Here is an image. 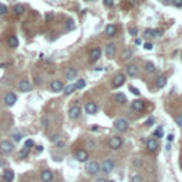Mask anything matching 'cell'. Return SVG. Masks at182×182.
<instances>
[{"label": "cell", "instance_id": "cell-37", "mask_svg": "<svg viewBox=\"0 0 182 182\" xmlns=\"http://www.w3.org/2000/svg\"><path fill=\"white\" fill-rule=\"evenodd\" d=\"M33 144H34V142H33V140H27V141H26V145H24V147H26L27 149H30L31 147H33Z\"/></svg>", "mask_w": 182, "mask_h": 182}, {"label": "cell", "instance_id": "cell-2", "mask_svg": "<svg viewBox=\"0 0 182 182\" xmlns=\"http://www.w3.org/2000/svg\"><path fill=\"white\" fill-rule=\"evenodd\" d=\"M100 169L103 172H105V174H110V172L114 169V161L112 160H105L104 162L100 165Z\"/></svg>", "mask_w": 182, "mask_h": 182}, {"label": "cell", "instance_id": "cell-26", "mask_svg": "<svg viewBox=\"0 0 182 182\" xmlns=\"http://www.w3.org/2000/svg\"><path fill=\"white\" fill-rule=\"evenodd\" d=\"M156 68L155 66H154V63H151V61H148V63H145V71L147 73H154Z\"/></svg>", "mask_w": 182, "mask_h": 182}, {"label": "cell", "instance_id": "cell-30", "mask_svg": "<svg viewBox=\"0 0 182 182\" xmlns=\"http://www.w3.org/2000/svg\"><path fill=\"white\" fill-rule=\"evenodd\" d=\"M22 138H23V135L20 134V132H14V134H13V140H14L16 142L22 141Z\"/></svg>", "mask_w": 182, "mask_h": 182}, {"label": "cell", "instance_id": "cell-39", "mask_svg": "<svg viewBox=\"0 0 182 182\" xmlns=\"http://www.w3.org/2000/svg\"><path fill=\"white\" fill-rule=\"evenodd\" d=\"M137 33H138V29H137V27H130V34H131V36H135Z\"/></svg>", "mask_w": 182, "mask_h": 182}, {"label": "cell", "instance_id": "cell-44", "mask_svg": "<svg viewBox=\"0 0 182 182\" xmlns=\"http://www.w3.org/2000/svg\"><path fill=\"white\" fill-rule=\"evenodd\" d=\"M167 138H168V141H172V140H174V135H172V134H169Z\"/></svg>", "mask_w": 182, "mask_h": 182}, {"label": "cell", "instance_id": "cell-47", "mask_svg": "<svg viewBox=\"0 0 182 182\" xmlns=\"http://www.w3.org/2000/svg\"><path fill=\"white\" fill-rule=\"evenodd\" d=\"M181 169H182V160H181Z\"/></svg>", "mask_w": 182, "mask_h": 182}, {"label": "cell", "instance_id": "cell-20", "mask_svg": "<svg viewBox=\"0 0 182 182\" xmlns=\"http://www.w3.org/2000/svg\"><path fill=\"white\" fill-rule=\"evenodd\" d=\"M3 178L6 179L7 182H11V181H13V178H14V174H13V171H11V169H6V171H4V174H3Z\"/></svg>", "mask_w": 182, "mask_h": 182}, {"label": "cell", "instance_id": "cell-8", "mask_svg": "<svg viewBox=\"0 0 182 182\" xmlns=\"http://www.w3.org/2000/svg\"><path fill=\"white\" fill-rule=\"evenodd\" d=\"M100 57H101V48L100 47H95V48H93V50L90 51V61H91V63L97 61Z\"/></svg>", "mask_w": 182, "mask_h": 182}, {"label": "cell", "instance_id": "cell-22", "mask_svg": "<svg viewBox=\"0 0 182 182\" xmlns=\"http://www.w3.org/2000/svg\"><path fill=\"white\" fill-rule=\"evenodd\" d=\"M165 84H167V78L165 77H158L155 81V86L158 87V88H162V87H165Z\"/></svg>", "mask_w": 182, "mask_h": 182}, {"label": "cell", "instance_id": "cell-33", "mask_svg": "<svg viewBox=\"0 0 182 182\" xmlns=\"http://www.w3.org/2000/svg\"><path fill=\"white\" fill-rule=\"evenodd\" d=\"M7 13V7L4 6V4H0V16H3Z\"/></svg>", "mask_w": 182, "mask_h": 182}, {"label": "cell", "instance_id": "cell-9", "mask_svg": "<svg viewBox=\"0 0 182 182\" xmlns=\"http://www.w3.org/2000/svg\"><path fill=\"white\" fill-rule=\"evenodd\" d=\"M40 178H41V181L43 182H51L53 178H54V175H53V172L50 171V169H46V171L41 172Z\"/></svg>", "mask_w": 182, "mask_h": 182}, {"label": "cell", "instance_id": "cell-7", "mask_svg": "<svg viewBox=\"0 0 182 182\" xmlns=\"http://www.w3.org/2000/svg\"><path fill=\"white\" fill-rule=\"evenodd\" d=\"M75 158H77L80 162H86L88 160V152H87L86 149H77L75 151Z\"/></svg>", "mask_w": 182, "mask_h": 182}, {"label": "cell", "instance_id": "cell-48", "mask_svg": "<svg viewBox=\"0 0 182 182\" xmlns=\"http://www.w3.org/2000/svg\"><path fill=\"white\" fill-rule=\"evenodd\" d=\"M90 2H94V0H90Z\"/></svg>", "mask_w": 182, "mask_h": 182}, {"label": "cell", "instance_id": "cell-18", "mask_svg": "<svg viewBox=\"0 0 182 182\" xmlns=\"http://www.w3.org/2000/svg\"><path fill=\"white\" fill-rule=\"evenodd\" d=\"M115 33H117V26H115V24H108V26L105 27V34H107V36L112 37V36H115Z\"/></svg>", "mask_w": 182, "mask_h": 182}, {"label": "cell", "instance_id": "cell-49", "mask_svg": "<svg viewBox=\"0 0 182 182\" xmlns=\"http://www.w3.org/2000/svg\"><path fill=\"white\" fill-rule=\"evenodd\" d=\"M23 182H27V181H23Z\"/></svg>", "mask_w": 182, "mask_h": 182}, {"label": "cell", "instance_id": "cell-27", "mask_svg": "<svg viewBox=\"0 0 182 182\" xmlns=\"http://www.w3.org/2000/svg\"><path fill=\"white\" fill-rule=\"evenodd\" d=\"M84 87H86V81H84V80H78V81L74 84V88L75 90H77V88H84Z\"/></svg>", "mask_w": 182, "mask_h": 182}, {"label": "cell", "instance_id": "cell-31", "mask_svg": "<svg viewBox=\"0 0 182 182\" xmlns=\"http://www.w3.org/2000/svg\"><path fill=\"white\" fill-rule=\"evenodd\" d=\"M149 36H152V37H160V36H161V30H151Z\"/></svg>", "mask_w": 182, "mask_h": 182}, {"label": "cell", "instance_id": "cell-40", "mask_svg": "<svg viewBox=\"0 0 182 182\" xmlns=\"http://www.w3.org/2000/svg\"><path fill=\"white\" fill-rule=\"evenodd\" d=\"M172 3H174L175 7H182V0H174Z\"/></svg>", "mask_w": 182, "mask_h": 182}, {"label": "cell", "instance_id": "cell-10", "mask_svg": "<svg viewBox=\"0 0 182 182\" xmlns=\"http://www.w3.org/2000/svg\"><path fill=\"white\" fill-rule=\"evenodd\" d=\"M125 83V75L124 74H117L114 77V80H112V86L114 87H121Z\"/></svg>", "mask_w": 182, "mask_h": 182}, {"label": "cell", "instance_id": "cell-19", "mask_svg": "<svg viewBox=\"0 0 182 182\" xmlns=\"http://www.w3.org/2000/svg\"><path fill=\"white\" fill-rule=\"evenodd\" d=\"M51 90L53 91H61V90H63V83L60 81V80L51 81Z\"/></svg>", "mask_w": 182, "mask_h": 182}, {"label": "cell", "instance_id": "cell-36", "mask_svg": "<svg viewBox=\"0 0 182 182\" xmlns=\"http://www.w3.org/2000/svg\"><path fill=\"white\" fill-rule=\"evenodd\" d=\"M175 121H176V124H178L179 127H181L182 128V114H179L178 117H176V118H175Z\"/></svg>", "mask_w": 182, "mask_h": 182}, {"label": "cell", "instance_id": "cell-16", "mask_svg": "<svg viewBox=\"0 0 182 182\" xmlns=\"http://www.w3.org/2000/svg\"><path fill=\"white\" fill-rule=\"evenodd\" d=\"M127 74L130 75V77H135L138 74V67L135 64H130L128 67H127Z\"/></svg>", "mask_w": 182, "mask_h": 182}, {"label": "cell", "instance_id": "cell-29", "mask_svg": "<svg viewBox=\"0 0 182 182\" xmlns=\"http://www.w3.org/2000/svg\"><path fill=\"white\" fill-rule=\"evenodd\" d=\"M66 29L67 30H74L75 29V23L73 22V20H68V22L66 23Z\"/></svg>", "mask_w": 182, "mask_h": 182}, {"label": "cell", "instance_id": "cell-35", "mask_svg": "<svg viewBox=\"0 0 182 182\" xmlns=\"http://www.w3.org/2000/svg\"><path fill=\"white\" fill-rule=\"evenodd\" d=\"M155 137H156V138H161V137H162V128H161V127H158V128H156Z\"/></svg>", "mask_w": 182, "mask_h": 182}, {"label": "cell", "instance_id": "cell-34", "mask_svg": "<svg viewBox=\"0 0 182 182\" xmlns=\"http://www.w3.org/2000/svg\"><path fill=\"white\" fill-rule=\"evenodd\" d=\"M27 151H29V149H27L26 147H24V148H23L22 151H20V152H19V156H20V158H24V156L27 155Z\"/></svg>", "mask_w": 182, "mask_h": 182}, {"label": "cell", "instance_id": "cell-42", "mask_svg": "<svg viewBox=\"0 0 182 182\" xmlns=\"http://www.w3.org/2000/svg\"><path fill=\"white\" fill-rule=\"evenodd\" d=\"M144 48H145V50H152V44H151V43H145Z\"/></svg>", "mask_w": 182, "mask_h": 182}, {"label": "cell", "instance_id": "cell-5", "mask_svg": "<svg viewBox=\"0 0 182 182\" xmlns=\"http://www.w3.org/2000/svg\"><path fill=\"white\" fill-rule=\"evenodd\" d=\"M0 151L3 154H10L13 151V144L10 141H7V140H4V141L0 142Z\"/></svg>", "mask_w": 182, "mask_h": 182}, {"label": "cell", "instance_id": "cell-3", "mask_svg": "<svg viewBox=\"0 0 182 182\" xmlns=\"http://www.w3.org/2000/svg\"><path fill=\"white\" fill-rule=\"evenodd\" d=\"M114 127H115V130H118V131H127L128 130V121L125 118H118L114 123Z\"/></svg>", "mask_w": 182, "mask_h": 182}, {"label": "cell", "instance_id": "cell-14", "mask_svg": "<svg viewBox=\"0 0 182 182\" xmlns=\"http://www.w3.org/2000/svg\"><path fill=\"white\" fill-rule=\"evenodd\" d=\"M16 95L13 93H7L6 95H4V103L9 105V107H11V105H14V103H16Z\"/></svg>", "mask_w": 182, "mask_h": 182}, {"label": "cell", "instance_id": "cell-11", "mask_svg": "<svg viewBox=\"0 0 182 182\" xmlns=\"http://www.w3.org/2000/svg\"><path fill=\"white\" fill-rule=\"evenodd\" d=\"M158 140H155V138H151V140H148L147 141V148H148V151H151V152H154V151H156L158 149Z\"/></svg>", "mask_w": 182, "mask_h": 182}, {"label": "cell", "instance_id": "cell-1", "mask_svg": "<svg viewBox=\"0 0 182 182\" xmlns=\"http://www.w3.org/2000/svg\"><path fill=\"white\" fill-rule=\"evenodd\" d=\"M100 164L97 162V161H91V162L87 164V172L90 175H95L97 172H100Z\"/></svg>", "mask_w": 182, "mask_h": 182}, {"label": "cell", "instance_id": "cell-43", "mask_svg": "<svg viewBox=\"0 0 182 182\" xmlns=\"http://www.w3.org/2000/svg\"><path fill=\"white\" fill-rule=\"evenodd\" d=\"M152 123H154V118H149L148 121H147V125H151Z\"/></svg>", "mask_w": 182, "mask_h": 182}, {"label": "cell", "instance_id": "cell-17", "mask_svg": "<svg viewBox=\"0 0 182 182\" xmlns=\"http://www.w3.org/2000/svg\"><path fill=\"white\" fill-rule=\"evenodd\" d=\"M115 44L114 43H110V44H107V47H105V53H107V57H114L115 54Z\"/></svg>", "mask_w": 182, "mask_h": 182}, {"label": "cell", "instance_id": "cell-23", "mask_svg": "<svg viewBox=\"0 0 182 182\" xmlns=\"http://www.w3.org/2000/svg\"><path fill=\"white\" fill-rule=\"evenodd\" d=\"M114 100L117 101V103H121V104H124V103L127 101V98H125V95H124L123 93H118V94H115Z\"/></svg>", "mask_w": 182, "mask_h": 182}, {"label": "cell", "instance_id": "cell-41", "mask_svg": "<svg viewBox=\"0 0 182 182\" xmlns=\"http://www.w3.org/2000/svg\"><path fill=\"white\" fill-rule=\"evenodd\" d=\"M130 90L132 91L134 95H140V90H138V88H135V87H130Z\"/></svg>", "mask_w": 182, "mask_h": 182}, {"label": "cell", "instance_id": "cell-13", "mask_svg": "<svg viewBox=\"0 0 182 182\" xmlns=\"http://www.w3.org/2000/svg\"><path fill=\"white\" fill-rule=\"evenodd\" d=\"M144 107H145V103L141 100H135V101H132V104H131V108H132L134 111H142Z\"/></svg>", "mask_w": 182, "mask_h": 182}, {"label": "cell", "instance_id": "cell-25", "mask_svg": "<svg viewBox=\"0 0 182 182\" xmlns=\"http://www.w3.org/2000/svg\"><path fill=\"white\" fill-rule=\"evenodd\" d=\"M66 75H67L68 80H74V77H77V70H74V68H68Z\"/></svg>", "mask_w": 182, "mask_h": 182}, {"label": "cell", "instance_id": "cell-28", "mask_svg": "<svg viewBox=\"0 0 182 182\" xmlns=\"http://www.w3.org/2000/svg\"><path fill=\"white\" fill-rule=\"evenodd\" d=\"M74 86H67V87H64V94H66V95H70L71 93H73V91H74Z\"/></svg>", "mask_w": 182, "mask_h": 182}, {"label": "cell", "instance_id": "cell-45", "mask_svg": "<svg viewBox=\"0 0 182 182\" xmlns=\"http://www.w3.org/2000/svg\"><path fill=\"white\" fill-rule=\"evenodd\" d=\"M95 182H107V181H105V179L104 178H98V179H97V181Z\"/></svg>", "mask_w": 182, "mask_h": 182}, {"label": "cell", "instance_id": "cell-15", "mask_svg": "<svg viewBox=\"0 0 182 182\" xmlns=\"http://www.w3.org/2000/svg\"><path fill=\"white\" fill-rule=\"evenodd\" d=\"M97 110H98V108H97V104L93 103V101H90V103L86 104V112L87 114H95Z\"/></svg>", "mask_w": 182, "mask_h": 182}, {"label": "cell", "instance_id": "cell-32", "mask_svg": "<svg viewBox=\"0 0 182 182\" xmlns=\"http://www.w3.org/2000/svg\"><path fill=\"white\" fill-rule=\"evenodd\" d=\"M131 182H142V176L141 175H134V176L131 178Z\"/></svg>", "mask_w": 182, "mask_h": 182}, {"label": "cell", "instance_id": "cell-6", "mask_svg": "<svg viewBox=\"0 0 182 182\" xmlns=\"http://www.w3.org/2000/svg\"><path fill=\"white\" fill-rule=\"evenodd\" d=\"M80 114H81V108H80V105H78V104L71 105L70 110H68V115H70V118H73V119L78 118Z\"/></svg>", "mask_w": 182, "mask_h": 182}, {"label": "cell", "instance_id": "cell-38", "mask_svg": "<svg viewBox=\"0 0 182 182\" xmlns=\"http://www.w3.org/2000/svg\"><path fill=\"white\" fill-rule=\"evenodd\" d=\"M115 0H104V4L105 6H108V7H111V6H114Z\"/></svg>", "mask_w": 182, "mask_h": 182}, {"label": "cell", "instance_id": "cell-46", "mask_svg": "<svg viewBox=\"0 0 182 182\" xmlns=\"http://www.w3.org/2000/svg\"><path fill=\"white\" fill-rule=\"evenodd\" d=\"M36 149H37L38 152H41V151H43V147H41V145H40V147H37V148H36Z\"/></svg>", "mask_w": 182, "mask_h": 182}, {"label": "cell", "instance_id": "cell-12", "mask_svg": "<svg viewBox=\"0 0 182 182\" xmlns=\"http://www.w3.org/2000/svg\"><path fill=\"white\" fill-rule=\"evenodd\" d=\"M19 90L22 93H27V91L31 90V84H30L27 80H22V81L19 83Z\"/></svg>", "mask_w": 182, "mask_h": 182}, {"label": "cell", "instance_id": "cell-21", "mask_svg": "<svg viewBox=\"0 0 182 182\" xmlns=\"http://www.w3.org/2000/svg\"><path fill=\"white\" fill-rule=\"evenodd\" d=\"M7 43H9V46H10L11 48H16L17 46H19V40H17V37H14V36H11V37H9Z\"/></svg>", "mask_w": 182, "mask_h": 182}, {"label": "cell", "instance_id": "cell-24", "mask_svg": "<svg viewBox=\"0 0 182 182\" xmlns=\"http://www.w3.org/2000/svg\"><path fill=\"white\" fill-rule=\"evenodd\" d=\"M24 10H26V9H24L23 4H16V6H14V13L17 16H22L23 13H24Z\"/></svg>", "mask_w": 182, "mask_h": 182}, {"label": "cell", "instance_id": "cell-4", "mask_svg": "<svg viewBox=\"0 0 182 182\" xmlns=\"http://www.w3.org/2000/svg\"><path fill=\"white\" fill-rule=\"evenodd\" d=\"M108 145H110V148H112V149H118V148H121V145H123V140L119 137H111L108 140Z\"/></svg>", "mask_w": 182, "mask_h": 182}]
</instances>
